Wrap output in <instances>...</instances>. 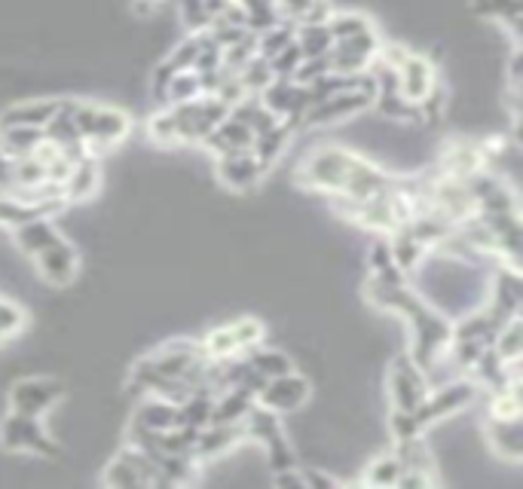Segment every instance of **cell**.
<instances>
[{"label":"cell","mask_w":523,"mask_h":489,"mask_svg":"<svg viewBox=\"0 0 523 489\" xmlns=\"http://www.w3.org/2000/svg\"><path fill=\"white\" fill-rule=\"evenodd\" d=\"M297 181L306 190H322L328 196L368 199L380 190L395 187L398 178L386 175L371 159L349 153L343 147H319L300 162Z\"/></svg>","instance_id":"1"},{"label":"cell","mask_w":523,"mask_h":489,"mask_svg":"<svg viewBox=\"0 0 523 489\" xmlns=\"http://www.w3.org/2000/svg\"><path fill=\"white\" fill-rule=\"evenodd\" d=\"M368 297L380 306V309H392L401 312L410 321L413 331V361L420 367H429L453 340V324L447 318H441L438 312H432L420 297H416L404 282L389 285L380 279L368 282Z\"/></svg>","instance_id":"2"},{"label":"cell","mask_w":523,"mask_h":489,"mask_svg":"<svg viewBox=\"0 0 523 489\" xmlns=\"http://www.w3.org/2000/svg\"><path fill=\"white\" fill-rule=\"evenodd\" d=\"M68 114L86 144V150L98 159V153L117 147L129 135V117L117 107H101L92 101L68 98Z\"/></svg>","instance_id":"3"},{"label":"cell","mask_w":523,"mask_h":489,"mask_svg":"<svg viewBox=\"0 0 523 489\" xmlns=\"http://www.w3.org/2000/svg\"><path fill=\"white\" fill-rule=\"evenodd\" d=\"M260 340H264V324H260L257 318H239L233 324H221V328H215L199 343V349L205 358L224 361V358H236L239 352L254 349Z\"/></svg>","instance_id":"4"},{"label":"cell","mask_w":523,"mask_h":489,"mask_svg":"<svg viewBox=\"0 0 523 489\" xmlns=\"http://www.w3.org/2000/svg\"><path fill=\"white\" fill-rule=\"evenodd\" d=\"M108 486L117 489H132V486H166V477L156 468L153 456H147L141 447H126L114 456L111 468L101 477Z\"/></svg>","instance_id":"5"},{"label":"cell","mask_w":523,"mask_h":489,"mask_svg":"<svg viewBox=\"0 0 523 489\" xmlns=\"http://www.w3.org/2000/svg\"><path fill=\"white\" fill-rule=\"evenodd\" d=\"M0 444H4V450H13V453L56 456V444L49 441L40 416L10 413L4 422H0Z\"/></svg>","instance_id":"6"},{"label":"cell","mask_w":523,"mask_h":489,"mask_svg":"<svg viewBox=\"0 0 523 489\" xmlns=\"http://www.w3.org/2000/svg\"><path fill=\"white\" fill-rule=\"evenodd\" d=\"M475 392H478L475 383H468V379H459V383H450V386L426 395L420 404H416V410L410 416H413V422L420 425V431H423L426 425H432V422H438V419H444V416L459 413L462 407H468V404L475 401Z\"/></svg>","instance_id":"7"},{"label":"cell","mask_w":523,"mask_h":489,"mask_svg":"<svg viewBox=\"0 0 523 489\" xmlns=\"http://www.w3.org/2000/svg\"><path fill=\"white\" fill-rule=\"evenodd\" d=\"M371 104H374L371 92H361V89L337 92V95H328L316 104H309V111L303 114V126H334V123L352 120L361 111H368Z\"/></svg>","instance_id":"8"},{"label":"cell","mask_w":523,"mask_h":489,"mask_svg":"<svg viewBox=\"0 0 523 489\" xmlns=\"http://www.w3.org/2000/svg\"><path fill=\"white\" fill-rule=\"evenodd\" d=\"M426 376H423V367L416 364L410 355H401L395 358L392 370H389V395H392V404L395 410H407L413 413L416 404L426 398Z\"/></svg>","instance_id":"9"},{"label":"cell","mask_w":523,"mask_h":489,"mask_svg":"<svg viewBox=\"0 0 523 489\" xmlns=\"http://www.w3.org/2000/svg\"><path fill=\"white\" fill-rule=\"evenodd\" d=\"M65 395V386L59 379H46V376H37V379H19L10 392V407L13 413H25V416H43L52 404Z\"/></svg>","instance_id":"10"},{"label":"cell","mask_w":523,"mask_h":489,"mask_svg":"<svg viewBox=\"0 0 523 489\" xmlns=\"http://www.w3.org/2000/svg\"><path fill=\"white\" fill-rule=\"evenodd\" d=\"M487 162H490V156H487V150H484L481 141L456 138V141H450V144L444 147V156H441V175L465 181V178H472V175L484 172V169H487Z\"/></svg>","instance_id":"11"},{"label":"cell","mask_w":523,"mask_h":489,"mask_svg":"<svg viewBox=\"0 0 523 489\" xmlns=\"http://www.w3.org/2000/svg\"><path fill=\"white\" fill-rule=\"evenodd\" d=\"M306 398H309V383L291 370V373H282V376L267 379V383L260 386V392H257L254 401L270 407V410H276V413H288V410H297Z\"/></svg>","instance_id":"12"},{"label":"cell","mask_w":523,"mask_h":489,"mask_svg":"<svg viewBox=\"0 0 523 489\" xmlns=\"http://www.w3.org/2000/svg\"><path fill=\"white\" fill-rule=\"evenodd\" d=\"M264 175H267V169L260 166L257 156H254L251 150L218 156V181H221L227 190H236V193L254 190L260 181H264Z\"/></svg>","instance_id":"13"},{"label":"cell","mask_w":523,"mask_h":489,"mask_svg":"<svg viewBox=\"0 0 523 489\" xmlns=\"http://www.w3.org/2000/svg\"><path fill=\"white\" fill-rule=\"evenodd\" d=\"M37 273L49 282V285H56V288H65L77 279V269H80V260H77V251L59 239V242H52L46 251H40L37 257Z\"/></svg>","instance_id":"14"},{"label":"cell","mask_w":523,"mask_h":489,"mask_svg":"<svg viewBox=\"0 0 523 489\" xmlns=\"http://www.w3.org/2000/svg\"><path fill=\"white\" fill-rule=\"evenodd\" d=\"M239 441H245V431L242 422L236 425H221V422H208L205 428H199L196 434V444H193V459L196 462H208V459H218L227 450H233Z\"/></svg>","instance_id":"15"},{"label":"cell","mask_w":523,"mask_h":489,"mask_svg":"<svg viewBox=\"0 0 523 489\" xmlns=\"http://www.w3.org/2000/svg\"><path fill=\"white\" fill-rule=\"evenodd\" d=\"M395 74H398V92L413 104L423 101L432 92V86L438 83L435 80V65L426 56H413V52L404 59V65Z\"/></svg>","instance_id":"16"},{"label":"cell","mask_w":523,"mask_h":489,"mask_svg":"<svg viewBox=\"0 0 523 489\" xmlns=\"http://www.w3.org/2000/svg\"><path fill=\"white\" fill-rule=\"evenodd\" d=\"M251 141H254V132L242 120H236L233 114H227L212 132H208V138L202 144L212 150L215 156H227V153L251 150Z\"/></svg>","instance_id":"17"},{"label":"cell","mask_w":523,"mask_h":489,"mask_svg":"<svg viewBox=\"0 0 523 489\" xmlns=\"http://www.w3.org/2000/svg\"><path fill=\"white\" fill-rule=\"evenodd\" d=\"M62 98H34V101H19L0 114V129L4 126H37L43 129L52 117L59 114Z\"/></svg>","instance_id":"18"},{"label":"cell","mask_w":523,"mask_h":489,"mask_svg":"<svg viewBox=\"0 0 523 489\" xmlns=\"http://www.w3.org/2000/svg\"><path fill=\"white\" fill-rule=\"evenodd\" d=\"M291 135H294V129H291L285 120H279V123H276L273 129H267V132L254 135V141H251V153L257 156V162H260V166H264L267 172L276 166V162L282 159V153L288 150Z\"/></svg>","instance_id":"19"},{"label":"cell","mask_w":523,"mask_h":489,"mask_svg":"<svg viewBox=\"0 0 523 489\" xmlns=\"http://www.w3.org/2000/svg\"><path fill=\"white\" fill-rule=\"evenodd\" d=\"M487 438L493 441V450L508 459V462H520L523 453V431H520V416L514 419H490L487 425Z\"/></svg>","instance_id":"20"},{"label":"cell","mask_w":523,"mask_h":489,"mask_svg":"<svg viewBox=\"0 0 523 489\" xmlns=\"http://www.w3.org/2000/svg\"><path fill=\"white\" fill-rule=\"evenodd\" d=\"M98 184H101V175H98V159H95V156L80 159L77 166L71 169L68 181L62 184L65 202H83V199L95 196V193H98Z\"/></svg>","instance_id":"21"},{"label":"cell","mask_w":523,"mask_h":489,"mask_svg":"<svg viewBox=\"0 0 523 489\" xmlns=\"http://www.w3.org/2000/svg\"><path fill=\"white\" fill-rule=\"evenodd\" d=\"M251 404H254V392H251V389H242V386L224 389V392L215 395V404H212V422L236 425V422H242V416L248 413Z\"/></svg>","instance_id":"22"},{"label":"cell","mask_w":523,"mask_h":489,"mask_svg":"<svg viewBox=\"0 0 523 489\" xmlns=\"http://www.w3.org/2000/svg\"><path fill=\"white\" fill-rule=\"evenodd\" d=\"M135 425H141V428H147V431H166V428H175V425H181V419H178V404H172V401H166V398H150V401H144L141 407H138V413H135V419H132Z\"/></svg>","instance_id":"23"},{"label":"cell","mask_w":523,"mask_h":489,"mask_svg":"<svg viewBox=\"0 0 523 489\" xmlns=\"http://www.w3.org/2000/svg\"><path fill=\"white\" fill-rule=\"evenodd\" d=\"M62 236L52 230L49 217H34L28 224H19L16 227V245L28 254V257H37L40 251H46L52 242H59Z\"/></svg>","instance_id":"24"},{"label":"cell","mask_w":523,"mask_h":489,"mask_svg":"<svg viewBox=\"0 0 523 489\" xmlns=\"http://www.w3.org/2000/svg\"><path fill=\"white\" fill-rule=\"evenodd\" d=\"M43 141H46V135L37 126H4L0 129V150H4V156H10V159L34 153Z\"/></svg>","instance_id":"25"},{"label":"cell","mask_w":523,"mask_h":489,"mask_svg":"<svg viewBox=\"0 0 523 489\" xmlns=\"http://www.w3.org/2000/svg\"><path fill=\"white\" fill-rule=\"evenodd\" d=\"M389 236H392V239H389V251H392L398 269H401V273H410V269L423 260L426 245H423L420 239H416L407 227H401V230H395V233H389Z\"/></svg>","instance_id":"26"},{"label":"cell","mask_w":523,"mask_h":489,"mask_svg":"<svg viewBox=\"0 0 523 489\" xmlns=\"http://www.w3.org/2000/svg\"><path fill=\"white\" fill-rule=\"evenodd\" d=\"M294 40L303 52V59H322L334 46V37H331L328 25H297Z\"/></svg>","instance_id":"27"},{"label":"cell","mask_w":523,"mask_h":489,"mask_svg":"<svg viewBox=\"0 0 523 489\" xmlns=\"http://www.w3.org/2000/svg\"><path fill=\"white\" fill-rule=\"evenodd\" d=\"M499 315L511 318L520 312V279H517V269H505L496 279V294H493V303H490Z\"/></svg>","instance_id":"28"},{"label":"cell","mask_w":523,"mask_h":489,"mask_svg":"<svg viewBox=\"0 0 523 489\" xmlns=\"http://www.w3.org/2000/svg\"><path fill=\"white\" fill-rule=\"evenodd\" d=\"M294 34H297V25L279 19L273 28H267V31L257 34V56L270 62L273 56H279V52H282L288 43H294Z\"/></svg>","instance_id":"29"},{"label":"cell","mask_w":523,"mask_h":489,"mask_svg":"<svg viewBox=\"0 0 523 489\" xmlns=\"http://www.w3.org/2000/svg\"><path fill=\"white\" fill-rule=\"evenodd\" d=\"M248 364L264 376V379H273V376H282V373H291L294 364L285 352H276V349H248Z\"/></svg>","instance_id":"30"},{"label":"cell","mask_w":523,"mask_h":489,"mask_svg":"<svg viewBox=\"0 0 523 489\" xmlns=\"http://www.w3.org/2000/svg\"><path fill=\"white\" fill-rule=\"evenodd\" d=\"M46 184V162H40L34 153L13 159V190H25V187H40ZM10 190V193H13Z\"/></svg>","instance_id":"31"},{"label":"cell","mask_w":523,"mask_h":489,"mask_svg":"<svg viewBox=\"0 0 523 489\" xmlns=\"http://www.w3.org/2000/svg\"><path fill=\"white\" fill-rule=\"evenodd\" d=\"M254 56H257V34L248 31L242 40H236L233 46L221 49V68L230 71V74H239Z\"/></svg>","instance_id":"32"},{"label":"cell","mask_w":523,"mask_h":489,"mask_svg":"<svg viewBox=\"0 0 523 489\" xmlns=\"http://www.w3.org/2000/svg\"><path fill=\"white\" fill-rule=\"evenodd\" d=\"M520 349H523V343H520V318L511 315L502 328L496 331V337H493V352L502 361H520Z\"/></svg>","instance_id":"33"},{"label":"cell","mask_w":523,"mask_h":489,"mask_svg":"<svg viewBox=\"0 0 523 489\" xmlns=\"http://www.w3.org/2000/svg\"><path fill=\"white\" fill-rule=\"evenodd\" d=\"M401 471H404V462L395 453H386L368 465V471H364V483L368 486H395Z\"/></svg>","instance_id":"34"},{"label":"cell","mask_w":523,"mask_h":489,"mask_svg":"<svg viewBox=\"0 0 523 489\" xmlns=\"http://www.w3.org/2000/svg\"><path fill=\"white\" fill-rule=\"evenodd\" d=\"M236 77H239V83H242V89H245L248 95H260V92H264V89L276 80L270 62L260 59V56H254Z\"/></svg>","instance_id":"35"},{"label":"cell","mask_w":523,"mask_h":489,"mask_svg":"<svg viewBox=\"0 0 523 489\" xmlns=\"http://www.w3.org/2000/svg\"><path fill=\"white\" fill-rule=\"evenodd\" d=\"M395 456L404 462V468H413V471H429V474H435L432 456H429L426 444L420 441V434H416V438H404V441H398Z\"/></svg>","instance_id":"36"},{"label":"cell","mask_w":523,"mask_h":489,"mask_svg":"<svg viewBox=\"0 0 523 489\" xmlns=\"http://www.w3.org/2000/svg\"><path fill=\"white\" fill-rule=\"evenodd\" d=\"M371 28H374V25H371L368 16H364V13H352V10H346V13H331V19H328V31H331L334 40H349V37L364 34V31H371Z\"/></svg>","instance_id":"37"},{"label":"cell","mask_w":523,"mask_h":489,"mask_svg":"<svg viewBox=\"0 0 523 489\" xmlns=\"http://www.w3.org/2000/svg\"><path fill=\"white\" fill-rule=\"evenodd\" d=\"M199 95H202V86L196 71H178L166 86V104H187Z\"/></svg>","instance_id":"38"},{"label":"cell","mask_w":523,"mask_h":489,"mask_svg":"<svg viewBox=\"0 0 523 489\" xmlns=\"http://www.w3.org/2000/svg\"><path fill=\"white\" fill-rule=\"evenodd\" d=\"M371 266H374V279H380V282H389V285L404 282V273L398 269V263L389 251V242H377L371 248Z\"/></svg>","instance_id":"39"},{"label":"cell","mask_w":523,"mask_h":489,"mask_svg":"<svg viewBox=\"0 0 523 489\" xmlns=\"http://www.w3.org/2000/svg\"><path fill=\"white\" fill-rule=\"evenodd\" d=\"M447 111V92L444 86H432V92L423 98V101H416V123H426V126H438L441 117Z\"/></svg>","instance_id":"40"},{"label":"cell","mask_w":523,"mask_h":489,"mask_svg":"<svg viewBox=\"0 0 523 489\" xmlns=\"http://www.w3.org/2000/svg\"><path fill=\"white\" fill-rule=\"evenodd\" d=\"M493 419H514L520 416V379L508 383L505 389L493 392V410H490Z\"/></svg>","instance_id":"41"},{"label":"cell","mask_w":523,"mask_h":489,"mask_svg":"<svg viewBox=\"0 0 523 489\" xmlns=\"http://www.w3.org/2000/svg\"><path fill=\"white\" fill-rule=\"evenodd\" d=\"M264 447H267V459H270L273 474H276V471H285V468H294V450L288 447L282 428L270 434V438L264 441Z\"/></svg>","instance_id":"42"},{"label":"cell","mask_w":523,"mask_h":489,"mask_svg":"<svg viewBox=\"0 0 523 489\" xmlns=\"http://www.w3.org/2000/svg\"><path fill=\"white\" fill-rule=\"evenodd\" d=\"M199 43H202V31H193L187 40H181V43L169 52L166 62H169L175 71H190L193 62H196V56H199Z\"/></svg>","instance_id":"43"},{"label":"cell","mask_w":523,"mask_h":489,"mask_svg":"<svg viewBox=\"0 0 523 489\" xmlns=\"http://www.w3.org/2000/svg\"><path fill=\"white\" fill-rule=\"evenodd\" d=\"M147 132L156 144H178V132H175V114L172 107L166 104V111L153 114L150 123H147Z\"/></svg>","instance_id":"44"},{"label":"cell","mask_w":523,"mask_h":489,"mask_svg":"<svg viewBox=\"0 0 523 489\" xmlns=\"http://www.w3.org/2000/svg\"><path fill=\"white\" fill-rule=\"evenodd\" d=\"M300 62H303V52H300V46H297V40H294V43H288V46L279 52V56L270 59L273 77H279V80H291L294 71L300 68Z\"/></svg>","instance_id":"45"},{"label":"cell","mask_w":523,"mask_h":489,"mask_svg":"<svg viewBox=\"0 0 523 489\" xmlns=\"http://www.w3.org/2000/svg\"><path fill=\"white\" fill-rule=\"evenodd\" d=\"M478 13L484 16H493L505 25H517V16H520V0H478Z\"/></svg>","instance_id":"46"},{"label":"cell","mask_w":523,"mask_h":489,"mask_svg":"<svg viewBox=\"0 0 523 489\" xmlns=\"http://www.w3.org/2000/svg\"><path fill=\"white\" fill-rule=\"evenodd\" d=\"M25 328V312L10 303V300H0V340H10Z\"/></svg>","instance_id":"47"},{"label":"cell","mask_w":523,"mask_h":489,"mask_svg":"<svg viewBox=\"0 0 523 489\" xmlns=\"http://www.w3.org/2000/svg\"><path fill=\"white\" fill-rule=\"evenodd\" d=\"M322 74H328V59H325V56H322V59H303L291 80L300 83V86H309L312 80H319Z\"/></svg>","instance_id":"48"},{"label":"cell","mask_w":523,"mask_h":489,"mask_svg":"<svg viewBox=\"0 0 523 489\" xmlns=\"http://www.w3.org/2000/svg\"><path fill=\"white\" fill-rule=\"evenodd\" d=\"M407 56H410V49H407V46L389 43V46H380V49H377L374 62H380L383 68H392V71H398V68L404 65V59H407Z\"/></svg>","instance_id":"49"},{"label":"cell","mask_w":523,"mask_h":489,"mask_svg":"<svg viewBox=\"0 0 523 489\" xmlns=\"http://www.w3.org/2000/svg\"><path fill=\"white\" fill-rule=\"evenodd\" d=\"M435 483H438V477H435V474H429V471H413V468H404L395 486H398V489H429V486H435Z\"/></svg>","instance_id":"50"},{"label":"cell","mask_w":523,"mask_h":489,"mask_svg":"<svg viewBox=\"0 0 523 489\" xmlns=\"http://www.w3.org/2000/svg\"><path fill=\"white\" fill-rule=\"evenodd\" d=\"M392 434H395V441H404V438H416L420 434V425L413 422V416L407 410H395L392 413Z\"/></svg>","instance_id":"51"},{"label":"cell","mask_w":523,"mask_h":489,"mask_svg":"<svg viewBox=\"0 0 523 489\" xmlns=\"http://www.w3.org/2000/svg\"><path fill=\"white\" fill-rule=\"evenodd\" d=\"M328 19H331L328 0H312V4L306 7V13L297 19V25H328Z\"/></svg>","instance_id":"52"},{"label":"cell","mask_w":523,"mask_h":489,"mask_svg":"<svg viewBox=\"0 0 523 489\" xmlns=\"http://www.w3.org/2000/svg\"><path fill=\"white\" fill-rule=\"evenodd\" d=\"M309 4H312V0H276V13H279V19L297 25V19L306 13Z\"/></svg>","instance_id":"53"},{"label":"cell","mask_w":523,"mask_h":489,"mask_svg":"<svg viewBox=\"0 0 523 489\" xmlns=\"http://www.w3.org/2000/svg\"><path fill=\"white\" fill-rule=\"evenodd\" d=\"M273 483L279 486V489H306V483H303V468H285V471H276L273 474Z\"/></svg>","instance_id":"54"},{"label":"cell","mask_w":523,"mask_h":489,"mask_svg":"<svg viewBox=\"0 0 523 489\" xmlns=\"http://www.w3.org/2000/svg\"><path fill=\"white\" fill-rule=\"evenodd\" d=\"M303 483H306V489H328V486H340L337 477H331V474H325V471H319V468H306V471H303Z\"/></svg>","instance_id":"55"},{"label":"cell","mask_w":523,"mask_h":489,"mask_svg":"<svg viewBox=\"0 0 523 489\" xmlns=\"http://www.w3.org/2000/svg\"><path fill=\"white\" fill-rule=\"evenodd\" d=\"M10 190H13V159L0 150V193H10Z\"/></svg>","instance_id":"56"},{"label":"cell","mask_w":523,"mask_h":489,"mask_svg":"<svg viewBox=\"0 0 523 489\" xmlns=\"http://www.w3.org/2000/svg\"><path fill=\"white\" fill-rule=\"evenodd\" d=\"M150 4H156V0H150Z\"/></svg>","instance_id":"57"}]
</instances>
